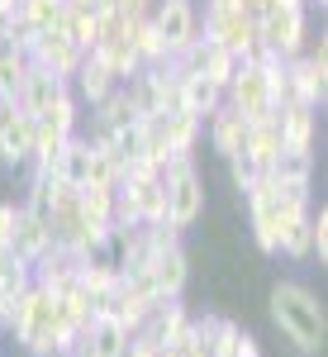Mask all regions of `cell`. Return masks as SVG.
I'll list each match as a JSON object with an SVG mask.
<instances>
[{"label": "cell", "instance_id": "cb8c5ba5", "mask_svg": "<svg viewBox=\"0 0 328 357\" xmlns=\"http://www.w3.org/2000/svg\"><path fill=\"white\" fill-rule=\"evenodd\" d=\"M219 105H224V91H219L214 82H205V77H186V82H181V110L195 114L200 124H205Z\"/></svg>", "mask_w": 328, "mask_h": 357}, {"label": "cell", "instance_id": "4316f807", "mask_svg": "<svg viewBox=\"0 0 328 357\" xmlns=\"http://www.w3.org/2000/svg\"><path fill=\"white\" fill-rule=\"evenodd\" d=\"M129 43H134V53H138V62H143V67H153V62H162V57H171V53H166V43H162V33H157V24H153V20H134V24H129Z\"/></svg>", "mask_w": 328, "mask_h": 357}, {"label": "cell", "instance_id": "74e56055", "mask_svg": "<svg viewBox=\"0 0 328 357\" xmlns=\"http://www.w3.org/2000/svg\"><path fill=\"white\" fill-rule=\"evenodd\" d=\"M233 5H243L247 15H257V10H262V5H267V0H233Z\"/></svg>", "mask_w": 328, "mask_h": 357}, {"label": "cell", "instance_id": "52a82bcc", "mask_svg": "<svg viewBox=\"0 0 328 357\" xmlns=\"http://www.w3.org/2000/svg\"><path fill=\"white\" fill-rule=\"evenodd\" d=\"M148 20L157 24L166 53H181L186 43L200 38V10H195V0H157Z\"/></svg>", "mask_w": 328, "mask_h": 357}, {"label": "cell", "instance_id": "83f0119b", "mask_svg": "<svg viewBox=\"0 0 328 357\" xmlns=\"http://www.w3.org/2000/svg\"><path fill=\"white\" fill-rule=\"evenodd\" d=\"M57 29H67V38H72L81 53H91V48H95V33H100V15H95V10H67Z\"/></svg>", "mask_w": 328, "mask_h": 357}, {"label": "cell", "instance_id": "603a6c76", "mask_svg": "<svg viewBox=\"0 0 328 357\" xmlns=\"http://www.w3.org/2000/svg\"><path fill=\"white\" fill-rule=\"evenodd\" d=\"M91 110H95V114H91V129H109V134H119L124 124H134V119H138V110H134V100H129L124 86H114L105 100L91 105Z\"/></svg>", "mask_w": 328, "mask_h": 357}, {"label": "cell", "instance_id": "9a60e30c", "mask_svg": "<svg viewBox=\"0 0 328 357\" xmlns=\"http://www.w3.org/2000/svg\"><path fill=\"white\" fill-rule=\"evenodd\" d=\"M48 243H53V229H48V220L19 205V210H15V224H10V238H5V248H10L15 257L33 262V257H38Z\"/></svg>", "mask_w": 328, "mask_h": 357}, {"label": "cell", "instance_id": "44dd1931", "mask_svg": "<svg viewBox=\"0 0 328 357\" xmlns=\"http://www.w3.org/2000/svg\"><path fill=\"white\" fill-rule=\"evenodd\" d=\"M267 176L281 181V186H309L314 181V153H300V148H281L267 167Z\"/></svg>", "mask_w": 328, "mask_h": 357}, {"label": "cell", "instance_id": "9c48e42d", "mask_svg": "<svg viewBox=\"0 0 328 357\" xmlns=\"http://www.w3.org/2000/svg\"><path fill=\"white\" fill-rule=\"evenodd\" d=\"M148 119H153V134H157V143H162L171 158H195V143H200V134H205V124H200L195 114L166 110V114H148Z\"/></svg>", "mask_w": 328, "mask_h": 357}, {"label": "cell", "instance_id": "8d00e7d4", "mask_svg": "<svg viewBox=\"0 0 328 357\" xmlns=\"http://www.w3.org/2000/svg\"><path fill=\"white\" fill-rule=\"evenodd\" d=\"M67 10H109V0H67Z\"/></svg>", "mask_w": 328, "mask_h": 357}, {"label": "cell", "instance_id": "1f68e13d", "mask_svg": "<svg viewBox=\"0 0 328 357\" xmlns=\"http://www.w3.org/2000/svg\"><path fill=\"white\" fill-rule=\"evenodd\" d=\"M309 248L319 262L328 257V210H309Z\"/></svg>", "mask_w": 328, "mask_h": 357}, {"label": "cell", "instance_id": "2e32d148", "mask_svg": "<svg viewBox=\"0 0 328 357\" xmlns=\"http://www.w3.org/2000/svg\"><path fill=\"white\" fill-rule=\"evenodd\" d=\"M72 96H77V100H81V105H100V100H105L109 91H114V77H109V67L105 62H100V57L95 53H86L81 57V67H77V72H72Z\"/></svg>", "mask_w": 328, "mask_h": 357}, {"label": "cell", "instance_id": "d6a6232c", "mask_svg": "<svg viewBox=\"0 0 328 357\" xmlns=\"http://www.w3.org/2000/svg\"><path fill=\"white\" fill-rule=\"evenodd\" d=\"M129 357H166V343L153 338L148 329H134L129 333Z\"/></svg>", "mask_w": 328, "mask_h": 357}, {"label": "cell", "instance_id": "4fadbf2b", "mask_svg": "<svg viewBox=\"0 0 328 357\" xmlns=\"http://www.w3.org/2000/svg\"><path fill=\"white\" fill-rule=\"evenodd\" d=\"M276 129H281V143H286V148L314 153V143H319V110H314V105H300V100H290V105L276 110Z\"/></svg>", "mask_w": 328, "mask_h": 357}, {"label": "cell", "instance_id": "7c38bea8", "mask_svg": "<svg viewBox=\"0 0 328 357\" xmlns=\"http://www.w3.org/2000/svg\"><path fill=\"white\" fill-rule=\"evenodd\" d=\"M91 162H95L91 138H86V134H72L67 143H62V153L53 158V167H48V172H53L67 191H81L86 181H91Z\"/></svg>", "mask_w": 328, "mask_h": 357}, {"label": "cell", "instance_id": "d590c367", "mask_svg": "<svg viewBox=\"0 0 328 357\" xmlns=\"http://www.w3.org/2000/svg\"><path fill=\"white\" fill-rule=\"evenodd\" d=\"M10 114H15V105L0 100V162H5V124H10Z\"/></svg>", "mask_w": 328, "mask_h": 357}, {"label": "cell", "instance_id": "7402d4cb", "mask_svg": "<svg viewBox=\"0 0 328 357\" xmlns=\"http://www.w3.org/2000/svg\"><path fill=\"white\" fill-rule=\"evenodd\" d=\"M186 324H191V310L181 301H157L148 310V324H143V329L153 333V338H162V343H176V338L186 333Z\"/></svg>", "mask_w": 328, "mask_h": 357}, {"label": "cell", "instance_id": "f1b7e54d", "mask_svg": "<svg viewBox=\"0 0 328 357\" xmlns=\"http://www.w3.org/2000/svg\"><path fill=\"white\" fill-rule=\"evenodd\" d=\"M15 15H24L33 29H57L62 15H67V0H19Z\"/></svg>", "mask_w": 328, "mask_h": 357}, {"label": "cell", "instance_id": "7a4b0ae2", "mask_svg": "<svg viewBox=\"0 0 328 357\" xmlns=\"http://www.w3.org/2000/svg\"><path fill=\"white\" fill-rule=\"evenodd\" d=\"M257 43L276 57H300L309 48V0H267L257 10Z\"/></svg>", "mask_w": 328, "mask_h": 357}, {"label": "cell", "instance_id": "d4e9b609", "mask_svg": "<svg viewBox=\"0 0 328 357\" xmlns=\"http://www.w3.org/2000/svg\"><path fill=\"white\" fill-rule=\"evenodd\" d=\"M238 62H243L238 53H228V48H219V43H210V38H200V72H195V77H205V82H214L219 91H224V86L233 82Z\"/></svg>", "mask_w": 328, "mask_h": 357}, {"label": "cell", "instance_id": "60d3db41", "mask_svg": "<svg viewBox=\"0 0 328 357\" xmlns=\"http://www.w3.org/2000/svg\"><path fill=\"white\" fill-rule=\"evenodd\" d=\"M5 15H10V10H0V24H5Z\"/></svg>", "mask_w": 328, "mask_h": 357}, {"label": "cell", "instance_id": "3957f363", "mask_svg": "<svg viewBox=\"0 0 328 357\" xmlns=\"http://www.w3.org/2000/svg\"><path fill=\"white\" fill-rule=\"evenodd\" d=\"M200 38H210V43H219V48L247 57L252 48H257V15H247L243 5H233V0H205Z\"/></svg>", "mask_w": 328, "mask_h": 357}, {"label": "cell", "instance_id": "ac0fdd59", "mask_svg": "<svg viewBox=\"0 0 328 357\" xmlns=\"http://www.w3.org/2000/svg\"><path fill=\"white\" fill-rule=\"evenodd\" d=\"M77 210L91 234H109V220H114V186H100V181H86L77 191Z\"/></svg>", "mask_w": 328, "mask_h": 357}, {"label": "cell", "instance_id": "b9f144b4", "mask_svg": "<svg viewBox=\"0 0 328 357\" xmlns=\"http://www.w3.org/2000/svg\"><path fill=\"white\" fill-rule=\"evenodd\" d=\"M309 5H328V0H309Z\"/></svg>", "mask_w": 328, "mask_h": 357}, {"label": "cell", "instance_id": "ab89813d", "mask_svg": "<svg viewBox=\"0 0 328 357\" xmlns=\"http://www.w3.org/2000/svg\"><path fill=\"white\" fill-rule=\"evenodd\" d=\"M191 357H214V353H205V348H195V353Z\"/></svg>", "mask_w": 328, "mask_h": 357}, {"label": "cell", "instance_id": "30bf717a", "mask_svg": "<svg viewBox=\"0 0 328 357\" xmlns=\"http://www.w3.org/2000/svg\"><path fill=\"white\" fill-rule=\"evenodd\" d=\"M148 276H153L157 301H181V291H186V281H191V257H186V248L176 243V248H166V252H153Z\"/></svg>", "mask_w": 328, "mask_h": 357}, {"label": "cell", "instance_id": "8fae6325", "mask_svg": "<svg viewBox=\"0 0 328 357\" xmlns=\"http://www.w3.org/2000/svg\"><path fill=\"white\" fill-rule=\"evenodd\" d=\"M77 267H81V257H77V252L48 243L38 257H33V286H38V291H48V296H62V291L77 281Z\"/></svg>", "mask_w": 328, "mask_h": 357}, {"label": "cell", "instance_id": "f546056e", "mask_svg": "<svg viewBox=\"0 0 328 357\" xmlns=\"http://www.w3.org/2000/svg\"><path fill=\"white\" fill-rule=\"evenodd\" d=\"M276 252H286L290 262H304V257H314V248H309V220L286 224V229H281V243H276Z\"/></svg>", "mask_w": 328, "mask_h": 357}, {"label": "cell", "instance_id": "e0dca14e", "mask_svg": "<svg viewBox=\"0 0 328 357\" xmlns=\"http://www.w3.org/2000/svg\"><path fill=\"white\" fill-rule=\"evenodd\" d=\"M81 348H86V357H129V329L114 314H95L81 338Z\"/></svg>", "mask_w": 328, "mask_h": 357}, {"label": "cell", "instance_id": "484cf974", "mask_svg": "<svg viewBox=\"0 0 328 357\" xmlns=\"http://www.w3.org/2000/svg\"><path fill=\"white\" fill-rule=\"evenodd\" d=\"M33 158V114H10V124H5V162L10 167H24Z\"/></svg>", "mask_w": 328, "mask_h": 357}, {"label": "cell", "instance_id": "6da1fadb", "mask_svg": "<svg viewBox=\"0 0 328 357\" xmlns=\"http://www.w3.org/2000/svg\"><path fill=\"white\" fill-rule=\"evenodd\" d=\"M272 324L300 353H319L328 338V314H324V301L300 286V281H276L272 286Z\"/></svg>", "mask_w": 328, "mask_h": 357}, {"label": "cell", "instance_id": "5bb4252c", "mask_svg": "<svg viewBox=\"0 0 328 357\" xmlns=\"http://www.w3.org/2000/svg\"><path fill=\"white\" fill-rule=\"evenodd\" d=\"M62 91H67L62 77H53V72H48V67H38V62H29L24 82H19V96H15V110H19V114H43Z\"/></svg>", "mask_w": 328, "mask_h": 357}, {"label": "cell", "instance_id": "ffe728a7", "mask_svg": "<svg viewBox=\"0 0 328 357\" xmlns=\"http://www.w3.org/2000/svg\"><path fill=\"white\" fill-rule=\"evenodd\" d=\"M281 148H286V143H281V129H276V114H267V119H252V124H247L243 153H247L257 167H262V172L272 167V158L281 153Z\"/></svg>", "mask_w": 328, "mask_h": 357}, {"label": "cell", "instance_id": "8992f818", "mask_svg": "<svg viewBox=\"0 0 328 357\" xmlns=\"http://www.w3.org/2000/svg\"><path fill=\"white\" fill-rule=\"evenodd\" d=\"M224 105L233 114H243L247 124L252 119H267V114H276L272 105V91H267V77H262V67L257 62H238V72H233V82L224 86Z\"/></svg>", "mask_w": 328, "mask_h": 357}, {"label": "cell", "instance_id": "f35d334b", "mask_svg": "<svg viewBox=\"0 0 328 357\" xmlns=\"http://www.w3.org/2000/svg\"><path fill=\"white\" fill-rule=\"evenodd\" d=\"M15 5H19V0H0V10H15Z\"/></svg>", "mask_w": 328, "mask_h": 357}, {"label": "cell", "instance_id": "d6986e66", "mask_svg": "<svg viewBox=\"0 0 328 357\" xmlns=\"http://www.w3.org/2000/svg\"><path fill=\"white\" fill-rule=\"evenodd\" d=\"M205 129H210V143H214L219 158H233L238 148H243V134H247V119L243 114H233L228 105H219L210 119H205Z\"/></svg>", "mask_w": 328, "mask_h": 357}, {"label": "cell", "instance_id": "e575fe53", "mask_svg": "<svg viewBox=\"0 0 328 357\" xmlns=\"http://www.w3.org/2000/svg\"><path fill=\"white\" fill-rule=\"evenodd\" d=\"M15 210H19L15 200H0V243L10 238V224H15Z\"/></svg>", "mask_w": 328, "mask_h": 357}, {"label": "cell", "instance_id": "836d02e7", "mask_svg": "<svg viewBox=\"0 0 328 357\" xmlns=\"http://www.w3.org/2000/svg\"><path fill=\"white\" fill-rule=\"evenodd\" d=\"M153 5H157V0H109V10H114L124 24H134V20H148V15H153Z\"/></svg>", "mask_w": 328, "mask_h": 357}, {"label": "cell", "instance_id": "4dcf8cb0", "mask_svg": "<svg viewBox=\"0 0 328 357\" xmlns=\"http://www.w3.org/2000/svg\"><path fill=\"white\" fill-rule=\"evenodd\" d=\"M224 162H228V176H233V186H238V191H252V181H257V176H262V167L252 162V158H247L243 148H238V153H233V158H224Z\"/></svg>", "mask_w": 328, "mask_h": 357}, {"label": "cell", "instance_id": "5b68a950", "mask_svg": "<svg viewBox=\"0 0 328 357\" xmlns=\"http://www.w3.org/2000/svg\"><path fill=\"white\" fill-rule=\"evenodd\" d=\"M286 77H290V96L300 105H314L324 110L328 100V43H309L300 57H286Z\"/></svg>", "mask_w": 328, "mask_h": 357}, {"label": "cell", "instance_id": "ba28073f", "mask_svg": "<svg viewBox=\"0 0 328 357\" xmlns=\"http://www.w3.org/2000/svg\"><path fill=\"white\" fill-rule=\"evenodd\" d=\"M81 48L67 38V29H43L38 38H33V53H29V62H38V67H48L53 77H62V82H72V72L81 67Z\"/></svg>", "mask_w": 328, "mask_h": 357}, {"label": "cell", "instance_id": "277c9868", "mask_svg": "<svg viewBox=\"0 0 328 357\" xmlns=\"http://www.w3.org/2000/svg\"><path fill=\"white\" fill-rule=\"evenodd\" d=\"M162 186H166V224L186 234L205 215V181L195 172V158H171L162 172Z\"/></svg>", "mask_w": 328, "mask_h": 357}]
</instances>
